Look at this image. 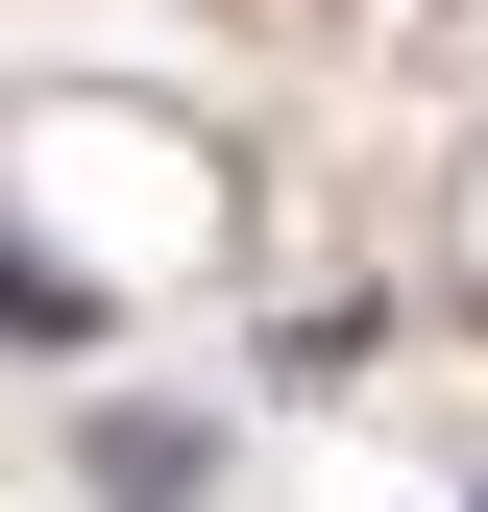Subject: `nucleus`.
Here are the masks:
<instances>
[{"mask_svg":"<svg viewBox=\"0 0 488 512\" xmlns=\"http://www.w3.org/2000/svg\"><path fill=\"white\" fill-rule=\"evenodd\" d=\"M464 512H488V488H464Z\"/></svg>","mask_w":488,"mask_h":512,"instance_id":"obj_1","label":"nucleus"}]
</instances>
